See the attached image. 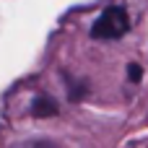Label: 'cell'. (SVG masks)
Segmentation results:
<instances>
[{
	"label": "cell",
	"instance_id": "obj_1",
	"mask_svg": "<svg viewBox=\"0 0 148 148\" xmlns=\"http://www.w3.org/2000/svg\"><path fill=\"white\" fill-rule=\"evenodd\" d=\"M130 31V16L125 5H107L91 26V39H122Z\"/></svg>",
	"mask_w": 148,
	"mask_h": 148
},
{
	"label": "cell",
	"instance_id": "obj_2",
	"mask_svg": "<svg viewBox=\"0 0 148 148\" xmlns=\"http://www.w3.org/2000/svg\"><path fill=\"white\" fill-rule=\"evenodd\" d=\"M57 112H60V107H57V101L49 99V96H36V99L31 101V114L39 117V120H44V117H55Z\"/></svg>",
	"mask_w": 148,
	"mask_h": 148
},
{
	"label": "cell",
	"instance_id": "obj_3",
	"mask_svg": "<svg viewBox=\"0 0 148 148\" xmlns=\"http://www.w3.org/2000/svg\"><path fill=\"white\" fill-rule=\"evenodd\" d=\"M65 81H68V99L70 101H81L88 94V81H73L70 75H65Z\"/></svg>",
	"mask_w": 148,
	"mask_h": 148
},
{
	"label": "cell",
	"instance_id": "obj_4",
	"mask_svg": "<svg viewBox=\"0 0 148 148\" xmlns=\"http://www.w3.org/2000/svg\"><path fill=\"white\" fill-rule=\"evenodd\" d=\"M127 78H130L133 83H138V81L143 78V68H140L138 62H127Z\"/></svg>",
	"mask_w": 148,
	"mask_h": 148
}]
</instances>
